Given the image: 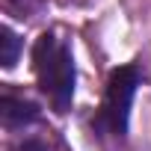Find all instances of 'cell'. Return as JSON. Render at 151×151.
I'll list each match as a JSON object with an SVG mask.
<instances>
[{
    "label": "cell",
    "instance_id": "6da1fadb",
    "mask_svg": "<svg viewBox=\"0 0 151 151\" xmlns=\"http://www.w3.org/2000/svg\"><path fill=\"white\" fill-rule=\"evenodd\" d=\"M33 68L39 89L47 95L56 113H68L74 98V59L62 39L45 33L33 45Z\"/></svg>",
    "mask_w": 151,
    "mask_h": 151
},
{
    "label": "cell",
    "instance_id": "7a4b0ae2",
    "mask_svg": "<svg viewBox=\"0 0 151 151\" xmlns=\"http://www.w3.org/2000/svg\"><path fill=\"white\" fill-rule=\"evenodd\" d=\"M139 86V68L136 65H122L110 74L107 83V98L104 107L98 113V127L113 133V136H124L127 130V113H130V101L136 95Z\"/></svg>",
    "mask_w": 151,
    "mask_h": 151
},
{
    "label": "cell",
    "instance_id": "3957f363",
    "mask_svg": "<svg viewBox=\"0 0 151 151\" xmlns=\"http://www.w3.org/2000/svg\"><path fill=\"white\" fill-rule=\"evenodd\" d=\"M0 119H3L6 127H21V124H30L39 119V110L24 101V98H12V95H3L0 98Z\"/></svg>",
    "mask_w": 151,
    "mask_h": 151
},
{
    "label": "cell",
    "instance_id": "277c9868",
    "mask_svg": "<svg viewBox=\"0 0 151 151\" xmlns=\"http://www.w3.org/2000/svg\"><path fill=\"white\" fill-rule=\"evenodd\" d=\"M0 45H3L0 62H3V68H12V65H15V59H18V47H21L18 36H15L9 27H3V30H0Z\"/></svg>",
    "mask_w": 151,
    "mask_h": 151
}]
</instances>
